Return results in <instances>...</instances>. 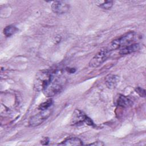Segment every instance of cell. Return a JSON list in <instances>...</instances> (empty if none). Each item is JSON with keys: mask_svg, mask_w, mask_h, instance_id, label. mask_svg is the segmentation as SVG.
Returning a JSON list of instances; mask_svg holds the SVG:
<instances>
[{"mask_svg": "<svg viewBox=\"0 0 146 146\" xmlns=\"http://www.w3.org/2000/svg\"><path fill=\"white\" fill-rule=\"evenodd\" d=\"M64 83V78L59 74L57 71L51 72V80L43 92L47 97L54 96L62 90Z\"/></svg>", "mask_w": 146, "mask_h": 146, "instance_id": "cell-1", "label": "cell"}, {"mask_svg": "<svg viewBox=\"0 0 146 146\" xmlns=\"http://www.w3.org/2000/svg\"><path fill=\"white\" fill-rule=\"evenodd\" d=\"M51 79V72L48 70L39 71L35 75L34 80V90L36 91H43L50 83Z\"/></svg>", "mask_w": 146, "mask_h": 146, "instance_id": "cell-2", "label": "cell"}, {"mask_svg": "<svg viewBox=\"0 0 146 146\" xmlns=\"http://www.w3.org/2000/svg\"><path fill=\"white\" fill-rule=\"evenodd\" d=\"M136 33L134 31L127 33L123 35L112 40L107 48L109 51L120 48L123 46L129 43L135 38Z\"/></svg>", "mask_w": 146, "mask_h": 146, "instance_id": "cell-3", "label": "cell"}, {"mask_svg": "<svg viewBox=\"0 0 146 146\" xmlns=\"http://www.w3.org/2000/svg\"><path fill=\"white\" fill-rule=\"evenodd\" d=\"M51 113V110L48 108L42 110L38 113L31 116L29 120V124L30 127H35L41 124L44 121Z\"/></svg>", "mask_w": 146, "mask_h": 146, "instance_id": "cell-4", "label": "cell"}, {"mask_svg": "<svg viewBox=\"0 0 146 146\" xmlns=\"http://www.w3.org/2000/svg\"><path fill=\"white\" fill-rule=\"evenodd\" d=\"M109 51L107 48H102L91 59L88 65L90 67L95 68L101 65L108 58Z\"/></svg>", "mask_w": 146, "mask_h": 146, "instance_id": "cell-5", "label": "cell"}, {"mask_svg": "<svg viewBox=\"0 0 146 146\" xmlns=\"http://www.w3.org/2000/svg\"><path fill=\"white\" fill-rule=\"evenodd\" d=\"M51 7L54 13L62 14L69 11L70 5L64 1H54L51 4Z\"/></svg>", "mask_w": 146, "mask_h": 146, "instance_id": "cell-6", "label": "cell"}, {"mask_svg": "<svg viewBox=\"0 0 146 146\" xmlns=\"http://www.w3.org/2000/svg\"><path fill=\"white\" fill-rule=\"evenodd\" d=\"M119 76L114 74H108L105 78V83L110 89L115 88L119 82Z\"/></svg>", "mask_w": 146, "mask_h": 146, "instance_id": "cell-7", "label": "cell"}, {"mask_svg": "<svg viewBox=\"0 0 146 146\" xmlns=\"http://www.w3.org/2000/svg\"><path fill=\"white\" fill-rule=\"evenodd\" d=\"M87 116L83 113L81 111L79 110H75L72 115V118L71 119L72 124H78L79 123H82L85 121Z\"/></svg>", "mask_w": 146, "mask_h": 146, "instance_id": "cell-8", "label": "cell"}, {"mask_svg": "<svg viewBox=\"0 0 146 146\" xmlns=\"http://www.w3.org/2000/svg\"><path fill=\"white\" fill-rule=\"evenodd\" d=\"M140 49V45L139 43H133L123 48L119 52L121 55L129 54L138 51Z\"/></svg>", "mask_w": 146, "mask_h": 146, "instance_id": "cell-9", "label": "cell"}, {"mask_svg": "<svg viewBox=\"0 0 146 146\" xmlns=\"http://www.w3.org/2000/svg\"><path fill=\"white\" fill-rule=\"evenodd\" d=\"M60 145H83V142L81 139L78 137H69L62 143L58 144Z\"/></svg>", "mask_w": 146, "mask_h": 146, "instance_id": "cell-10", "label": "cell"}, {"mask_svg": "<svg viewBox=\"0 0 146 146\" xmlns=\"http://www.w3.org/2000/svg\"><path fill=\"white\" fill-rule=\"evenodd\" d=\"M117 103L118 106L124 108L129 107L132 104V101L124 95H120L119 96V98L117 100Z\"/></svg>", "mask_w": 146, "mask_h": 146, "instance_id": "cell-11", "label": "cell"}, {"mask_svg": "<svg viewBox=\"0 0 146 146\" xmlns=\"http://www.w3.org/2000/svg\"><path fill=\"white\" fill-rule=\"evenodd\" d=\"M18 29L14 26L9 25L3 29V34L6 37H9L18 31Z\"/></svg>", "mask_w": 146, "mask_h": 146, "instance_id": "cell-12", "label": "cell"}, {"mask_svg": "<svg viewBox=\"0 0 146 146\" xmlns=\"http://www.w3.org/2000/svg\"><path fill=\"white\" fill-rule=\"evenodd\" d=\"M52 100L51 99H50L47 100L46 102L41 103L39 106L38 109L40 111L45 110L50 108V107L52 106Z\"/></svg>", "mask_w": 146, "mask_h": 146, "instance_id": "cell-13", "label": "cell"}, {"mask_svg": "<svg viewBox=\"0 0 146 146\" xmlns=\"http://www.w3.org/2000/svg\"><path fill=\"white\" fill-rule=\"evenodd\" d=\"M113 5V2L111 1H104L102 3H100L99 5V7L102 9H105V10H108L110 9Z\"/></svg>", "mask_w": 146, "mask_h": 146, "instance_id": "cell-14", "label": "cell"}, {"mask_svg": "<svg viewBox=\"0 0 146 146\" xmlns=\"http://www.w3.org/2000/svg\"><path fill=\"white\" fill-rule=\"evenodd\" d=\"M135 91L140 95V96L144 98L145 96V90L144 89L140 87H137L135 88Z\"/></svg>", "mask_w": 146, "mask_h": 146, "instance_id": "cell-15", "label": "cell"}, {"mask_svg": "<svg viewBox=\"0 0 146 146\" xmlns=\"http://www.w3.org/2000/svg\"><path fill=\"white\" fill-rule=\"evenodd\" d=\"M49 143V139L47 137H43L41 140H40V143L42 145H47Z\"/></svg>", "mask_w": 146, "mask_h": 146, "instance_id": "cell-16", "label": "cell"}, {"mask_svg": "<svg viewBox=\"0 0 146 146\" xmlns=\"http://www.w3.org/2000/svg\"><path fill=\"white\" fill-rule=\"evenodd\" d=\"M89 145H96V146H101V145H104V143L102 142V141H95L94 143H91V144H88Z\"/></svg>", "mask_w": 146, "mask_h": 146, "instance_id": "cell-17", "label": "cell"}, {"mask_svg": "<svg viewBox=\"0 0 146 146\" xmlns=\"http://www.w3.org/2000/svg\"><path fill=\"white\" fill-rule=\"evenodd\" d=\"M66 70L69 73H74L76 71V70L74 68H66Z\"/></svg>", "mask_w": 146, "mask_h": 146, "instance_id": "cell-18", "label": "cell"}]
</instances>
